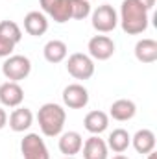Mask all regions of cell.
I'll use <instances>...</instances> for the list:
<instances>
[{"label":"cell","instance_id":"16","mask_svg":"<svg viewBox=\"0 0 157 159\" xmlns=\"http://www.w3.org/2000/svg\"><path fill=\"white\" fill-rule=\"evenodd\" d=\"M83 126L91 135H100L109 128V115L104 111H89L83 119Z\"/></svg>","mask_w":157,"mask_h":159},{"label":"cell","instance_id":"19","mask_svg":"<svg viewBox=\"0 0 157 159\" xmlns=\"http://www.w3.org/2000/svg\"><path fill=\"white\" fill-rule=\"evenodd\" d=\"M135 57L141 61V63H155L157 61V41L150 39V37H144V39L137 41L135 44Z\"/></svg>","mask_w":157,"mask_h":159},{"label":"cell","instance_id":"21","mask_svg":"<svg viewBox=\"0 0 157 159\" xmlns=\"http://www.w3.org/2000/svg\"><path fill=\"white\" fill-rule=\"evenodd\" d=\"M0 37L11 41L13 44H19L20 39H22V30L13 20H2L0 22Z\"/></svg>","mask_w":157,"mask_h":159},{"label":"cell","instance_id":"11","mask_svg":"<svg viewBox=\"0 0 157 159\" xmlns=\"http://www.w3.org/2000/svg\"><path fill=\"white\" fill-rule=\"evenodd\" d=\"M81 150H83V159H109L107 143L100 139V135H91L83 143Z\"/></svg>","mask_w":157,"mask_h":159},{"label":"cell","instance_id":"24","mask_svg":"<svg viewBox=\"0 0 157 159\" xmlns=\"http://www.w3.org/2000/svg\"><path fill=\"white\" fill-rule=\"evenodd\" d=\"M7 126V113H6V109L0 106V129H4Z\"/></svg>","mask_w":157,"mask_h":159},{"label":"cell","instance_id":"12","mask_svg":"<svg viewBox=\"0 0 157 159\" xmlns=\"http://www.w3.org/2000/svg\"><path fill=\"white\" fill-rule=\"evenodd\" d=\"M59 152L65 156V157H76V154L81 152V146H83V137L79 135L78 131H65L59 135Z\"/></svg>","mask_w":157,"mask_h":159},{"label":"cell","instance_id":"8","mask_svg":"<svg viewBox=\"0 0 157 159\" xmlns=\"http://www.w3.org/2000/svg\"><path fill=\"white\" fill-rule=\"evenodd\" d=\"M63 104L69 109H83L89 104V91L81 83H70L63 89Z\"/></svg>","mask_w":157,"mask_h":159},{"label":"cell","instance_id":"14","mask_svg":"<svg viewBox=\"0 0 157 159\" xmlns=\"http://www.w3.org/2000/svg\"><path fill=\"white\" fill-rule=\"evenodd\" d=\"M46 30H48V19L43 11H30L24 17V32L28 35L41 37L46 34Z\"/></svg>","mask_w":157,"mask_h":159},{"label":"cell","instance_id":"27","mask_svg":"<svg viewBox=\"0 0 157 159\" xmlns=\"http://www.w3.org/2000/svg\"><path fill=\"white\" fill-rule=\"evenodd\" d=\"M111 159H129V157H126V156H122V154H117V156H113Z\"/></svg>","mask_w":157,"mask_h":159},{"label":"cell","instance_id":"20","mask_svg":"<svg viewBox=\"0 0 157 159\" xmlns=\"http://www.w3.org/2000/svg\"><path fill=\"white\" fill-rule=\"evenodd\" d=\"M105 143H107V148L113 150L115 154H124L129 148V144H131V135L124 128H117V129H113L109 133Z\"/></svg>","mask_w":157,"mask_h":159},{"label":"cell","instance_id":"6","mask_svg":"<svg viewBox=\"0 0 157 159\" xmlns=\"http://www.w3.org/2000/svg\"><path fill=\"white\" fill-rule=\"evenodd\" d=\"M20 154L24 159H50V152L39 133H26L22 137Z\"/></svg>","mask_w":157,"mask_h":159},{"label":"cell","instance_id":"17","mask_svg":"<svg viewBox=\"0 0 157 159\" xmlns=\"http://www.w3.org/2000/svg\"><path fill=\"white\" fill-rule=\"evenodd\" d=\"M131 144H133V148H135L137 154L146 156V154H150V152L155 150V133L152 129L142 128V129H139L131 137Z\"/></svg>","mask_w":157,"mask_h":159},{"label":"cell","instance_id":"7","mask_svg":"<svg viewBox=\"0 0 157 159\" xmlns=\"http://www.w3.org/2000/svg\"><path fill=\"white\" fill-rule=\"evenodd\" d=\"M89 56L96 61H107L115 54V41L107 35H94L89 39L87 44Z\"/></svg>","mask_w":157,"mask_h":159},{"label":"cell","instance_id":"4","mask_svg":"<svg viewBox=\"0 0 157 159\" xmlns=\"http://www.w3.org/2000/svg\"><path fill=\"white\" fill-rule=\"evenodd\" d=\"M91 22L98 34H109L118 26V13L113 6L102 4L94 11H91Z\"/></svg>","mask_w":157,"mask_h":159},{"label":"cell","instance_id":"1","mask_svg":"<svg viewBox=\"0 0 157 159\" xmlns=\"http://www.w3.org/2000/svg\"><path fill=\"white\" fill-rule=\"evenodd\" d=\"M150 11H146L137 0H124L118 13V24L128 35H139L148 30Z\"/></svg>","mask_w":157,"mask_h":159},{"label":"cell","instance_id":"5","mask_svg":"<svg viewBox=\"0 0 157 159\" xmlns=\"http://www.w3.org/2000/svg\"><path fill=\"white\" fill-rule=\"evenodd\" d=\"M67 72L76 80H91L94 74V59L89 54H70L67 59Z\"/></svg>","mask_w":157,"mask_h":159},{"label":"cell","instance_id":"15","mask_svg":"<svg viewBox=\"0 0 157 159\" xmlns=\"http://www.w3.org/2000/svg\"><path fill=\"white\" fill-rule=\"evenodd\" d=\"M135 113H137V106L133 100H128V98H118L109 107V117L118 120V122L131 120L135 117Z\"/></svg>","mask_w":157,"mask_h":159},{"label":"cell","instance_id":"23","mask_svg":"<svg viewBox=\"0 0 157 159\" xmlns=\"http://www.w3.org/2000/svg\"><path fill=\"white\" fill-rule=\"evenodd\" d=\"M15 46H17V44H13L11 41L0 37V57H4V59H6V57H9V56L13 54Z\"/></svg>","mask_w":157,"mask_h":159},{"label":"cell","instance_id":"26","mask_svg":"<svg viewBox=\"0 0 157 159\" xmlns=\"http://www.w3.org/2000/svg\"><path fill=\"white\" fill-rule=\"evenodd\" d=\"M146 159H157L155 150H154V152H150V154H146Z\"/></svg>","mask_w":157,"mask_h":159},{"label":"cell","instance_id":"3","mask_svg":"<svg viewBox=\"0 0 157 159\" xmlns=\"http://www.w3.org/2000/svg\"><path fill=\"white\" fill-rule=\"evenodd\" d=\"M32 72V61L26 56H19V54H11L9 57H6V61L2 63V74L6 76L7 81H22L30 76Z\"/></svg>","mask_w":157,"mask_h":159},{"label":"cell","instance_id":"2","mask_svg":"<svg viewBox=\"0 0 157 159\" xmlns=\"http://www.w3.org/2000/svg\"><path fill=\"white\" fill-rule=\"evenodd\" d=\"M37 122H39V129L43 135L59 137L63 133V128L67 122V111L63 106L54 104V102L43 104L37 113Z\"/></svg>","mask_w":157,"mask_h":159},{"label":"cell","instance_id":"25","mask_svg":"<svg viewBox=\"0 0 157 159\" xmlns=\"http://www.w3.org/2000/svg\"><path fill=\"white\" fill-rule=\"evenodd\" d=\"M137 2H139L146 11H152V9H154V6H155V0H137Z\"/></svg>","mask_w":157,"mask_h":159},{"label":"cell","instance_id":"18","mask_svg":"<svg viewBox=\"0 0 157 159\" xmlns=\"http://www.w3.org/2000/svg\"><path fill=\"white\" fill-rule=\"evenodd\" d=\"M43 56H44V59H46L48 63L57 65V63H61V61L67 59V56H69V46H67L63 41L52 39V41H48V43L44 44Z\"/></svg>","mask_w":157,"mask_h":159},{"label":"cell","instance_id":"13","mask_svg":"<svg viewBox=\"0 0 157 159\" xmlns=\"http://www.w3.org/2000/svg\"><path fill=\"white\" fill-rule=\"evenodd\" d=\"M7 122H9V128L15 133H22V131H26V129L32 128V124H34V113H32V109L19 106V107H15L11 111V115L7 117Z\"/></svg>","mask_w":157,"mask_h":159},{"label":"cell","instance_id":"29","mask_svg":"<svg viewBox=\"0 0 157 159\" xmlns=\"http://www.w3.org/2000/svg\"><path fill=\"white\" fill-rule=\"evenodd\" d=\"M87 2H94V0H87Z\"/></svg>","mask_w":157,"mask_h":159},{"label":"cell","instance_id":"22","mask_svg":"<svg viewBox=\"0 0 157 159\" xmlns=\"http://www.w3.org/2000/svg\"><path fill=\"white\" fill-rule=\"evenodd\" d=\"M69 6H70V19H76V20H83L91 15V2L87 0H69Z\"/></svg>","mask_w":157,"mask_h":159},{"label":"cell","instance_id":"28","mask_svg":"<svg viewBox=\"0 0 157 159\" xmlns=\"http://www.w3.org/2000/svg\"><path fill=\"white\" fill-rule=\"evenodd\" d=\"M63 159H76V157H63Z\"/></svg>","mask_w":157,"mask_h":159},{"label":"cell","instance_id":"9","mask_svg":"<svg viewBox=\"0 0 157 159\" xmlns=\"http://www.w3.org/2000/svg\"><path fill=\"white\" fill-rule=\"evenodd\" d=\"M41 9L44 15L54 19L57 24L69 22L70 20V6L69 0H39Z\"/></svg>","mask_w":157,"mask_h":159},{"label":"cell","instance_id":"10","mask_svg":"<svg viewBox=\"0 0 157 159\" xmlns=\"http://www.w3.org/2000/svg\"><path fill=\"white\" fill-rule=\"evenodd\" d=\"M24 100V91L17 81H4L0 85V104L4 107H19Z\"/></svg>","mask_w":157,"mask_h":159}]
</instances>
